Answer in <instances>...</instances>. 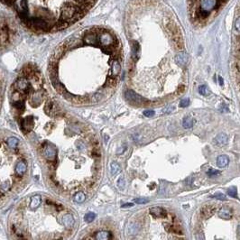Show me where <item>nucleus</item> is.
<instances>
[{
	"label": "nucleus",
	"instance_id": "f257e3e1",
	"mask_svg": "<svg viewBox=\"0 0 240 240\" xmlns=\"http://www.w3.org/2000/svg\"><path fill=\"white\" fill-rule=\"evenodd\" d=\"M14 117L34 151L43 174L59 194L77 202L97 184L100 143L93 129L63 109L33 65H25L9 89Z\"/></svg>",
	"mask_w": 240,
	"mask_h": 240
},
{
	"label": "nucleus",
	"instance_id": "f03ea898",
	"mask_svg": "<svg viewBox=\"0 0 240 240\" xmlns=\"http://www.w3.org/2000/svg\"><path fill=\"white\" fill-rule=\"evenodd\" d=\"M75 212L47 194H32L21 201L8 219L14 239H68L76 232Z\"/></svg>",
	"mask_w": 240,
	"mask_h": 240
},
{
	"label": "nucleus",
	"instance_id": "7ed1b4c3",
	"mask_svg": "<svg viewBox=\"0 0 240 240\" xmlns=\"http://www.w3.org/2000/svg\"><path fill=\"white\" fill-rule=\"evenodd\" d=\"M31 162L20 138L0 130V208L17 196L26 186Z\"/></svg>",
	"mask_w": 240,
	"mask_h": 240
},
{
	"label": "nucleus",
	"instance_id": "20e7f679",
	"mask_svg": "<svg viewBox=\"0 0 240 240\" xmlns=\"http://www.w3.org/2000/svg\"><path fill=\"white\" fill-rule=\"evenodd\" d=\"M80 15H81L80 9L77 8L71 4H65L61 8V20L66 21L70 23L71 22L76 21L78 18H79Z\"/></svg>",
	"mask_w": 240,
	"mask_h": 240
},
{
	"label": "nucleus",
	"instance_id": "39448f33",
	"mask_svg": "<svg viewBox=\"0 0 240 240\" xmlns=\"http://www.w3.org/2000/svg\"><path fill=\"white\" fill-rule=\"evenodd\" d=\"M24 18H25L24 19L25 23L32 29L42 30V31L50 29V24L48 23V22H46L44 19L41 17H24Z\"/></svg>",
	"mask_w": 240,
	"mask_h": 240
},
{
	"label": "nucleus",
	"instance_id": "423d86ee",
	"mask_svg": "<svg viewBox=\"0 0 240 240\" xmlns=\"http://www.w3.org/2000/svg\"><path fill=\"white\" fill-rule=\"evenodd\" d=\"M126 98L127 100H129L131 103H134V104H142L145 101V99L141 96L136 94L132 89H128L126 91Z\"/></svg>",
	"mask_w": 240,
	"mask_h": 240
},
{
	"label": "nucleus",
	"instance_id": "0eeeda50",
	"mask_svg": "<svg viewBox=\"0 0 240 240\" xmlns=\"http://www.w3.org/2000/svg\"><path fill=\"white\" fill-rule=\"evenodd\" d=\"M16 11L19 13L20 15L22 16H26L27 12H28V7H27V3L26 0H15L14 3Z\"/></svg>",
	"mask_w": 240,
	"mask_h": 240
},
{
	"label": "nucleus",
	"instance_id": "6e6552de",
	"mask_svg": "<svg viewBox=\"0 0 240 240\" xmlns=\"http://www.w3.org/2000/svg\"><path fill=\"white\" fill-rule=\"evenodd\" d=\"M217 0H201V9L210 12V10L215 8Z\"/></svg>",
	"mask_w": 240,
	"mask_h": 240
},
{
	"label": "nucleus",
	"instance_id": "1a4fd4ad",
	"mask_svg": "<svg viewBox=\"0 0 240 240\" xmlns=\"http://www.w3.org/2000/svg\"><path fill=\"white\" fill-rule=\"evenodd\" d=\"M189 61V55L185 52H180L175 56V61L180 66H184Z\"/></svg>",
	"mask_w": 240,
	"mask_h": 240
},
{
	"label": "nucleus",
	"instance_id": "9d476101",
	"mask_svg": "<svg viewBox=\"0 0 240 240\" xmlns=\"http://www.w3.org/2000/svg\"><path fill=\"white\" fill-rule=\"evenodd\" d=\"M150 212L153 216H154L155 218H164L166 217L167 213L166 211L163 209V208H159V207H154L152 208L150 210Z\"/></svg>",
	"mask_w": 240,
	"mask_h": 240
},
{
	"label": "nucleus",
	"instance_id": "9b49d317",
	"mask_svg": "<svg viewBox=\"0 0 240 240\" xmlns=\"http://www.w3.org/2000/svg\"><path fill=\"white\" fill-rule=\"evenodd\" d=\"M5 79L4 74L0 71V109L2 107L4 95H5Z\"/></svg>",
	"mask_w": 240,
	"mask_h": 240
},
{
	"label": "nucleus",
	"instance_id": "f8f14e48",
	"mask_svg": "<svg viewBox=\"0 0 240 240\" xmlns=\"http://www.w3.org/2000/svg\"><path fill=\"white\" fill-rule=\"evenodd\" d=\"M139 54H140V45L137 42L134 41L132 43V58L135 61L138 60Z\"/></svg>",
	"mask_w": 240,
	"mask_h": 240
},
{
	"label": "nucleus",
	"instance_id": "ddd939ff",
	"mask_svg": "<svg viewBox=\"0 0 240 240\" xmlns=\"http://www.w3.org/2000/svg\"><path fill=\"white\" fill-rule=\"evenodd\" d=\"M229 164V158L228 155H220L218 158H217V165L220 167V168H223V167H226L228 164Z\"/></svg>",
	"mask_w": 240,
	"mask_h": 240
},
{
	"label": "nucleus",
	"instance_id": "4468645a",
	"mask_svg": "<svg viewBox=\"0 0 240 240\" xmlns=\"http://www.w3.org/2000/svg\"><path fill=\"white\" fill-rule=\"evenodd\" d=\"M215 210L216 208L214 207H211V206H206L202 209L201 210V215L204 219H208L210 218V216H212L215 212Z\"/></svg>",
	"mask_w": 240,
	"mask_h": 240
},
{
	"label": "nucleus",
	"instance_id": "2eb2a0df",
	"mask_svg": "<svg viewBox=\"0 0 240 240\" xmlns=\"http://www.w3.org/2000/svg\"><path fill=\"white\" fill-rule=\"evenodd\" d=\"M219 217L222 220H231L232 219V213L230 210H227V209H221L220 211H219Z\"/></svg>",
	"mask_w": 240,
	"mask_h": 240
},
{
	"label": "nucleus",
	"instance_id": "dca6fc26",
	"mask_svg": "<svg viewBox=\"0 0 240 240\" xmlns=\"http://www.w3.org/2000/svg\"><path fill=\"white\" fill-rule=\"evenodd\" d=\"M228 140H229L228 136L224 133H220L215 137V141L220 145H224L228 144Z\"/></svg>",
	"mask_w": 240,
	"mask_h": 240
},
{
	"label": "nucleus",
	"instance_id": "f3484780",
	"mask_svg": "<svg viewBox=\"0 0 240 240\" xmlns=\"http://www.w3.org/2000/svg\"><path fill=\"white\" fill-rule=\"evenodd\" d=\"M194 125V119L191 117H185L182 121V126L184 128H191Z\"/></svg>",
	"mask_w": 240,
	"mask_h": 240
},
{
	"label": "nucleus",
	"instance_id": "a211bd4d",
	"mask_svg": "<svg viewBox=\"0 0 240 240\" xmlns=\"http://www.w3.org/2000/svg\"><path fill=\"white\" fill-rule=\"evenodd\" d=\"M70 24V23L66 22V21H63V20H59V22L56 23V25L54 26V29L55 30H62L66 27H68Z\"/></svg>",
	"mask_w": 240,
	"mask_h": 240
},
{
	"label": "nucleus",
	"instance_id": "6ab92c4d",
	"mask_svg": "<svg viewBox=\"0 0 240 240\" xmlns=\"http://www.w3.org/2000/svg\"><path fill=\"white\" fill-rule=\"evenodd\" d=\"M121 172V168L120 166L117 164V163H112L111 164V173H112V175H115L118 173Z\"/></svg>",
	"mask_w": 240,
	"mask_h": 240
},
{
	"label": "nucleus",
	"instance_id": "aec40b11",
	"mask_svg": "<svg viewBox=\"0 0 240 240\" xmlns=\"http://www.w3.org/2000/svg\"><path fill=\"white\" fill-rule=\"evenodd\" d=\"M175 110V106L171 104V105H168L167 107H165L164 109H163V114H169V113H172L173 111Z\"/></svg>",
	"mask_w": 240,
	"mask_h": 240
},
{
	"label": "nucleus",
	"instance_id": "412c9836",
	"mask_svg": "<svg viewBox=\"0 0 240 240\" xmlns=\"http://www.w3.org/2000/svg\"><path fill=\"white\" fill-rule=\"evenodd\" d=\"M228 194L230 197H233V198H237L238 199V191H237V188L236 187H232V188L229 189L228 190Z\"/></svg>",
	"mask_w": 240,
	"mask_h": 240
},
{
	"label": "nucleus",
	"instance_id": "4be33fe9",
	"mask_svg": "<svg viewBox=\"0 0 240 240\" xmlns=\"http://www.w3.org/2000/svg\"><path fill=\"white\" fill-rule=\"evenodd\" d=\"M199 93L202 96L208 95V89H207L206 85H201L199 87Z\"/></svg>",
	"mask_w": 240,
	"mask_h": 240
},
{
	"label": "nucleus",
	"instance_id": "5701e85b",
	"mask_svg": "<svg viewBox=\"0 0 240 240\" xmlns=\"http://www.w3.org/2000/svg\"><path fill=\"white\" fill-rule=\"evenodd\" d=\"M211 198H214V199H217V200H220V201H226V196L225 194L220 192V193H216L215 195H212Z\"/></svg>",
	"mask_w": 240,
	"mask_h": 240
},
{
	"label": "nucleus",
	"instance_id": "b1692460",
	"mask_svg": "<svg viewBox=\"0 0 240 240\" xmlns=\"http://www.w3.org/2000/svg\"><path fill=\"white\" fill-rule=\"evenodd\" d=\"M117 186L119 187L120 190H124L125 189V186H126V182L124 180L123 177H120L119 180L117 181Z\"/></svg>",
	"mask_w": 240,
	"mask_h": 240
},
{
	"label": "nucleus",
	"instance_id": "393cba45",
	"mask_svg": "<svg viewBox=\"0 0 240 240\" xmlns=\"http://www.w3.org/2000/svg\"><path fill=\"white\" fill-rule=\"evenodd\" d=\"M190 105V99L189 98H182L180 102V107L186 108Z\"/></svg>",
	"mask_w": 240,
	"mask_h": 240
},
{
	"label": "nucleus",
	"instance_id": "a878e982",
	"mask_svg": "<svg viewBox=\"0 0 240 240\" xmlns=\"http://www.w3.org/2000/svg\"><path fill=\"white\" fill-rule=\"evenodd\" d=\"M154 114H155V112L154 110H145V111H144V116H145L147 117H151Z\"/></svg>",
	"mask_w": 240,
	"mask_h": 240
},
{
	"label": "nucleus",
	"instance_id": "bb28decb",
	"mask_svg": "<svg viewBox=\"0 0 240 240\" xmlns=\"http://www.w3.org/2000/svg\"><path fill=\"white\" fill-rule=\"evenodd\" d=\"M208 174L210 176H213V175H217V174H220V172L219 171H215L214 169H210V171L208 172Z\"/></svg>",
	"mask_w": 240,
	"mask_h": 240
},
{
	"label": "nucleus",
	"instance_id": "cd10ccee",
	"mask_svg": "<svg viewBox=\"0 0 240 240\" xmlns=\"http://www.w3.org/2000/svg\"><path fill=\"white\" fill-rule=\"evenodd\" d=\"M135 201L137 203V204H145V203H147L148 201L145 200V199H136Z\"/></svg>",
	"mask_w": 240,
	"mask_h": 240
},
{
	"label": "nucleus",
	"instance_id": "c85d7f7f",
	"mask_svg": "<svg viewBox=\"0 0 240 240\" xmlns=\"http://www.w3.org/2000/svg\"><path fill=\"white\" fill-rule=\"evenodd\" d=\"M235 26H236L237 30H238V32H240V17H238V18L237 19L236 23H235Z\"/></svg>",
	"mask_w": 240,
	"mask_h": 240
},
{
	"label": "nucleus",
	"instance_id": "c756f323",
	"mask_svg": "<svg viewBox=\"0 0 240 240\" xmlns=\"http://www.w3.org/2000/svg\"><path fill=\"white\" fill-rule=\"evenodd\" d=\"M87 218H89V220H89V221H90V220H92L94 219V214H93V213H89V214L86 216V219H87Z\"/></svg>",
	"mask_w": 240,
	"mask_h": 240
},
{
	"label": "nucleus",
	"instance_id": "7c9ffc66",
	"mask_svg": "<svg viewBox=\"0 0 240 240\" xmlns=\"http://www.w3.org/2000/svg\"><path fill=\"white\" fill-rule=\"evenodd\" d=\"M1 1H2V2H4V3H5V4H8V5H10V4H14L15 0H1Z\"/></svg>",
	"mask_w": 240,
	"mask_h": 240
},
{
	"label": "nucleus",
	"instance_id": "2f4dec72",
	"mask_svg": "<svg viewBox=\"0 0 240 240\" xmlns=\"http://www.w3.org/2000/svg\"><path fill=\"white\" fill-rule=\"evenodd\" d=\"M218 79H219V80H220V84L222 86V85L224 84V80H223L222 77H221V76H219V77H218Z\"/></svg>",
	"mask_w": 240,
	"mask_h": 240
},
{
	"label": "nucleus",
	"instance_id": "473e14b6",
	"mask_svg": "<svg viewBox=\"0 0 240 240\" xmlns=\"http://www.w3.org/2000/svg\"><path fill=\"white\" fill-rule=\"evenodd\" d=\"M133 206H134L133 203H127V204H125V205L123 206V208H125V207H133Z\"/></svg>",
	"mask_w": 240,
	"mask_h": 240
},
{
	"label": "nucleus",
	"instance_id": "72a5a7b5",
	"mask_svg": "<svg viewBox=\"0 0 240 240\" xmlns=\"http://www.w3.org/2000/svg\"><path fill=\"white\" fill-rule=\"evenodd\" d=\"M238 235L240 236V225L238 226Z\"/></svg>",
	"mask_w": 240,
	"mask_h": 240
}]
</instances>
